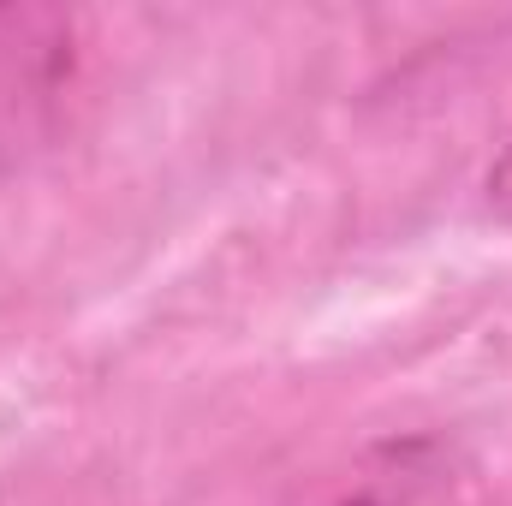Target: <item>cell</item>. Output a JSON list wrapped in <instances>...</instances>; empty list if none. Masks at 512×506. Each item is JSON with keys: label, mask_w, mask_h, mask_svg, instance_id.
<instances>
[{"label": "cell", "mask_w": 512, "mask_h": 506, "mask_svg": "<svg viewBox=\"0 0 512 506\" xmlns=\"http://www.w3.org/2000/svg\"><path fill=\"white\" fill-rule=\"evenodd\" d=\"M78 24L60 6H0V185L18 179L66 120Z\"/></svg>", "instance_id": "obj_1"}, {"label": "cell", "mask_w": 512, "mask_h": 506, "mask_svg": "<svg viewBox=\"0 0 512 506\" xmlns=\"http://www.w3.org/2000/svg\"><path fill=\"white\" fill-rule=\"evenodd\" d=\"M489 203H495V209L512 221V149L495 161V173H489Z\"/></svg>", "instance_id": "obj_2"}]
</instances>
